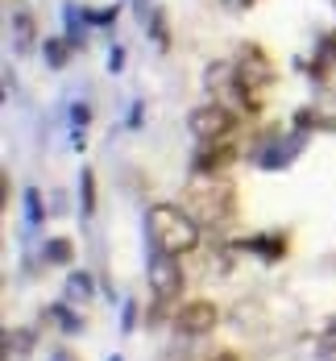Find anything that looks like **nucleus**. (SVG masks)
I'll return each instance as SVG.
<instances>
[{
    "label": "nucleus",
    "mask_w": 336,
    "mask_h": 361,
    "mask_svg": "<svg viewBox=\"0 0 336 361\" xmlns=\"http://www.w3.org/2000/svg\"><path fill=\"white\" fill-rule=\"evenodd\" d=\"M87 129H92V104L75 100L71 104V145L75 149H87Z\"/></svg>",
    "instance_id": "obj_18"
},
{
    "label": "nucleus",
    "mask_w": 336,
    "mask_h": 361,
    "mask_svg": "<svg viewBox=\"0 0 336 361\" xmlns=\"http://www.w3.org/2000/svg\"><path fill=\"white\" fill-rule=\"evenodd\" d=\"M125 63H129V50H125V46L116 42V46L108 50V71H112V75H116V71H125Z\"/></svg>",
    "instance_id": "obj_23"
},
{
    "label": "nucleus",
    "mask_w": 336,
    "mask_h": 361,
    "mask_svg": "<svg viewBox=\"0 0 336 361\" xmlns=\"http://www.w3.org/2000/svg\"><path fill=\"white\" fill-rule=\"evenodd\" d=\"M228 245L237 253L258 257L261 266H278L291 253V233L287 228H266V233H245V237H228Z\"/></svg>",
    "instance_id": "obj_7"
},
{
    "label": "nucleus",
    "mask_w": 336,
    "mask_h": 361,
    "mask_svg": "<svg viewBox=\"0 0 336 361\" xmlns=\"http://www.w3.org/2000/svg\"><path fill=\"white\" fill-rule=\"evenodd\" d=\"M316 54H320V59H328V63L336 67V30H328V34L316 37Z\"/></svg>",
    "instance_id": "obj_22"
},
{
    "label": "nucleus",
    "mask_w": 336,
    "mask_h": 361,
    "mask_svg": "<svg viewBox=\"0 0 336 361\" xmlns=\"http://www.w3.org/2000/svg\"><path fill=\"white\" fill-rule=\"evenodd\" d=\"M137 320H142V316H137V299H125V320H120V332H133Z\"/></svg>",
    "instance_id": "obj_25"
},
{
    "label": "nucleus",
    "mask_w": 336,
    "mask_h": 361,
    "mask_svg": "<svg viewBox=\"0 0 336 361\" xmlns=\"http://www.w3.org/2000/svg\"><path fill=\"white\" fill-rule=\"evenodd\" d=\"M67 212V200L63 195H50V216H63Z\"/></svg>",
    "instance_id": "obj_28"
},
{
    "label": "nucleus",
    "mask_w": 336,
    "mask_h": 361,
    "mask_svg": "<svg viewBox=\"0 0 336 361\" xmlns=\"http://www.w3.org/2000/svg\"><path fill=\"white\" fill-rule=\"evenodd\" d=\"M204 224L187 212L183 204H149L146 208V237L149 250L175 253V257H191L204 250Z\"/></svg>",
    "instance_id": "obj_2"
},
{
    "label": "nucleus",
    "mask_w": 336,
    "mask_h": 361,
    "mask_svg": "<svg viewBox=\"0 0 336 361\" xmlns=\"http://www.w3.org/2000/svg\"><path fill=\"white\" fill-rule=\"evenodd\" d=\"M245 125V116L237 109H228L224 100H204L187 112V133L195 142H224V137H237Z\"/></svg>",
    "instance_id": "obj_4"
},
{
    "label": "nucleus",
    "mask_w": 336,
    "mask_h": 361,
    "mask_svg": "<svg viewBox=\"0 0 336 361\" xmlns=\"http://www.w3.org/2000/svg\"><path fill=\"white\" fill-rule=\"evenodd\" d=\"M175 332L187 341H199V336H212L220 328V307L212 299H183L179 312H175Z\"/></svg>",
    "instance_id": "obj_9"
},
{
    "label": "nucleus",
    "mask_w": 336,
    "mask_h": 361,
    "mask_svg": "<svg viewBox=\"0 0 336 361\" xmlns=\"http://www.w3.org/2000/svg\"><path fill=\"white\" fill-rule=\"evenodd\" d=\"M146 34H149V42H154V50L158 54H170V13L162 8V4H154V13L146 17Z\"/></svg>",
    "instance_id": "obj_13"
},
{
    "label": "nucleus",
    "mask_w": 336,
    "mask_h": 361,
    "mask_svg": "<svg viewBox=\"0 0 336 361\" xmlns=\"http://www.w3.org/2000/svg\"><path fill=\"white\" fill-rule=\"evenodd\" d=\"M208 361H241V353L237 349H220V353H212Z\"/></svg>",
    "instance_id": "obj_29"
},
{
    "label": "nucleus",
    "mask_w": 336,
    "mask_h": 361,
    "mask_svg": "<svg viewBox=\"0 0 336 361\" xmlns=\"http://www.w3.org/2000/svg\"><path fill=\"white\" fill-rule=\"evenodd\" d=\"M232 67H237L241 87H249L254 96H266V92L278 83V67H274L270 50H266V46H258V42H241V46H237Z\"/></svg>",
    "instance_id": "obj_5"
},
{
    "label": "nucleus",
    "mask_w": 336,
    "mask_h": 361,
    "mask_svg": "<svg viewBox=\"0 0 336 361\" xmlns=\"http://www.w3.org/2000/svg\"><path fill=\"white\" fill-rule=\"evenodd\" d=\"M120 13H125V4H120V0L100 4V8H92V4L83 8V17H87V25H92V30H112V25L120 21Z\"/></svg>",
    "instance_id": "obj_20"
},
{
    "label": "nucleus",
    "mask_w": 336,
    "mask_h": 361,
    "mask_svg": "<svg viewBox=\"0 0 336 361\" xmlns=\"http://www.w3.org/2000/svg\"><path fill=\"white\" fill-rule=\"evenodd\" d=\"M332 8H336V0H332Z\"/></svg>",
    "instance_id": "obj_32"
},
{
    "label": "nucleus",
    "mask_w": 336,
    "mask_h": 361,
    "mask_svg": "<svg viewBox=\"0 0 336 361\" xmlns=\"http://www.w3.org/2000/svg\"><path fill=\"white\" fill-rule=\"evenodd\" d=\"M224 8H228V13H249V8H258L261 0H220Z\"/></svg>",
    "instance_id": "obj_27"
},
{
    "label": "nucleus",
    "mask_w": 336,
    "mask_h": 361,
    "mask_svg": "<svg viewBox=\"0 0 336 361\" xmlns=\"http://www.w3.org/2000/svg\"><path fill=\"white\" fill-rule=\"evenodd\" d=\"M146 283H149V295H154V299H166V303H183V290H187L183 257H175V253H162V250H149Z\"/></svg>",
    "instance_id": "obj_6"
},
{
    "label": "nucleus",
    "mask_w": 336,
    "mask_h": 361,
    "mask_svg": "<svg viewBox=\"0 0 336 361\" xmlns=\"http://www.w3.org/2000/svg\"><path fill=\"white\" fill-rule=\"evenodd\" d=\"M307 133H299L291 125H266L258 129V137L249 142V154H245V162L254 166V171H266V175H274V171H287V166H295V158L307 149Z\"/></svg>",
    "instance_id": "obj_3"
},
{
    "label": "nucleus",
    "mask_w": 336,
    "mask_h": 361,
    "mask_svg": "<svg viewBox=\"0 0 336 361\" xmlns=\"http://www.w3.org/2000/svg\"><path fill=\"white\" fill-rule=\"evenodd\" d=\"M328 328H332V332H336V316H332V320H328Z\"/></svg>",
    "instance_id": "obj_30"
},
{
    "label": "nucleus",
    "mask_w": 336,
    "mask_h": 361,
    "mask_svg": "<svg viewBox=\"0 0 336 361\" xmlns=\"http://www.w3.org/2000/svg\"><path fill=\"white\" fill-rule=\"evenodd\" d=\"M183 208L199 220L208 233L224 237L232 224H237V212H241V195H237V183H228L224 175H191L187 183V195H183Z\"/></svg>",
    "instance_id": "obj_1"
},
{
    "label": "nucleus",
    "mask_w": 336,
    "mask_h": 361,
    "mask_svg": "<svg viewBox=\"0 0 336 361\" xmlns=\"http://www.w3.org/2000/svg\"><path fill=\"white\" fill-rule=\"evenodd\" d=\"M92 295H96V274L92 270H71L67 283H63V299L79 307V303H92Z\"/></svg>",
    "instance_id": "obj_14"
},
{
    "label": "nucleus",
    "mask_w": 336,
    "mask_h": 361,
    "mask_svg": "<svg viewBox=\"0 0 336 361\" xmlns=\"http://www.w3.org/2000/svg\"><path fill=\"white\" fill-rule=\"evenodd\" d=\"M79 216H83V224L96 216V171L92 166L79 171Z\"/></svg>",
    "instance_id": "obj_19"
},
{
    "label": "nucleus",
    "mask_w": 336,
    "mask_h": 361,
    "mask_svg": "<svg viewBox=\"0 0 336 361\" xmlns=\"http://www.w3.org/2000/svg\"><path fill=\"white\" fill-rule=\"evenodd\" d=\"M320 116H324V112L316 109V104H299V109L291 112V121H287V125L311 137V133H320Z\"/></svg>",
    "instance_id": "obj_21"
},
{
    "label": "nucleus",
    "mask_w": 336,
    "mask_h": 361,
    "mask_svg": "<svg viewBox=\"0 0 336 361\" xmlns=\"http://www.w3.org/2000/svg\"><path fill=\"white\" fill-rule=\"evenodd\" d=\"M71 262H75V241L71 237H50V241H42V266L67 270Z\"/></svg>",
    "instance_id": "obj_17"
},
{
    "label": "nucleus",
    "mask_w": 336,
    "mask_h": 361,
    "mask_svg": "<svg viewBox=\"0 0 336 361\" xmlns=\"http://www.w3.org/2000/svg\"><path fill=\"white\" fill-rule=\"evenodd\" d=\"M241 162V149H237V137H224V142H195L191 149V175H204V179H212V175H228L232 166Z\"/></svg>",
    "instance_id": "obj_8"
},
{
    "label": "nucleus",
    "mask_w": 336,
    "mask_h": 361,
    "mask_svg": "<svg viewBox=\"0 0 336 361\" xmlns=\"http://www.w3.org/2000/svg\"><path fill=\"white\" fill-rule=\"evenodd\" d=\"M142 125H146V104H142V100H137V104H133V109H129V121H125V129H129V133H137V129H142Z\"/></svg>",
    "instance_id": "obj_24"
},
{
    "label": "nucleus",
    "mask_w": 336,
    "mask_h": 361,
    "mask_svg": "<svg viewBox=\"0 0 336 361\" xmlns=\"http://www.w3.org/2000/svg\"><path fill=\"white\" fill-rule=\"evenodd\" d=\"M108 361H120V357H108Z\"/></svg>",
    "instance_id": "obj_31"
},
{
    "label": "nucleus",
    "mask_w": 336,
    "mask_h": 361,
    "mask_svg": "<svg viewBox=\"0 0 336 361\" xmlns=\"http://www.w3.org/2000/svg\"><path fill=\"white\" fill-rule=\"evenodd\" d=\"M21 208H25V233H37V228L46 224V216H50V204L42 200L37 187H25V191H21Z\"/></svg>",
    "instance_id": "obj_16"
},
{
    "label": "nucleus",
    "mask_w": 336,
    "mask_h": 361,
    "mask_svg": "<svg viewBox=\"0 0 336 361\" xmlns=\"http://www.w3.org/2000/svg\"><path fill=\"white\" fill-rule=\"evenodd\" d=\"M71 54H79V50L67 42V34L63 37H46V42H42V59H46L50 71H67V67H71Z\"/></svg>",
    "instance_id": "obj_15"
},
{
    "label": "nucleus",
    "mask_w": 336,
    "mask_h": 361,
    "mask_svg": "<svg viewBox=\"0 0 336 361\" xmlns=\"http://www.w3.org/2000/svg\"><path fill=\"white\" fill-rule=\"evenodd\" d=\"M50 361H83V357H79V349H71V345H54Z\"/></svg>",
    "instance_id": "obj_26"
},
{
    "label": "nucleus",
    "mask_w": 336,
    "mask_h": 361,
    "mask_svg": "<svg viewBox=\"0 0 336 361\" xmlns=\"http://www.w3.org/2000/svg\"><path fill=\"white\" fill-rule=\"evenodd\" d=\"M13 46H17V54H30L37 46V17H34V8L30 4H17L13 8Z\"/></svg>",
    "instance_id": "obj_11"
},
{
    "label": "nucleus",
    "mask_w": 336,
    "mask_h": 361,
    "mask_svg": "<svg viewBox=\"0 0 336 361\" xmlns=\"http://www.w3.org/2000/svg\"><path fill=\"white\" fill-rule=\"evenodd\" d=\"M42 320L54 328V332H63V336H83V332H87V320L75 312V303H67V299L46 303V307H42Z\"/></svg>",
    "instance_id": "obj_10"
},
{
    "label": "nucleus",
    "mask_w": 336,
    "mask_h": 361,
    "mask_svg": "<svg viewBox=\"0 0 336 361\" xmlns=\"http://www.w3.org/2000/svg\"><path fill=\"white\" fill-rule=\"evenodd\" d=\"M37 349V328H4V361H25Z\"/></svg>",
    "instance_id": "obj_12"
}]
</instances>
